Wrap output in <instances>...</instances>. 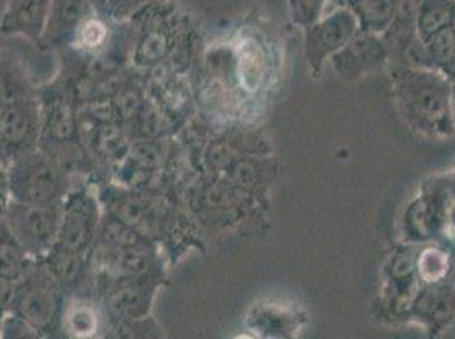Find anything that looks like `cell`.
<instances>
[{
  "instance_id": "9c48e42d",
  "label": "cell",
  "mask_w": 455,
  "mask_h": 339,
  "mask_svg": "<svg viewBox=\"0 0 455 339\" xmlns=\"http://www.w3.org/2000/svg\"><path fill=\"white\" fill-rule=\"evenodd\" d=\"M423 11V24L435 29L436 26H440L443 20L449 18V4L447 0H428Z\"/></svg>"
},
{
  "instance_id": "52a82bcc",
  "label": "cell",
  "mask_w": 455,
  "mask_h": 339,
  "mask_svg": "<svg viewBox=\"0 0 455 339\" xmlns=\"http://www.w3.org/2000/svg\"><path fill=\"white\" fill-rule=\"evenodd\" d=\"M67 322H68L70 331L76 336H91V335H94L95 327H97L94 311L84 304H76V307H72L68 311Z\"/></svg>"
},
{
  "instance_id": "277c9868",
  "label": "cell",
  "mask_w": 455,
  "mask_h": 339,
  "mask_svg": "<svg viewBox=\"0 0 455 339\" xmlns=\"http://www.w3.org/2000/svg\"><path fill=\"white\" fill-rule=\"evenodd\" d=\"M38 132V115L29 102L5 106L0 113V134L7 148H26Z\"/></svg>"
},
{
  "instance_id": "3957f363",
  "label": "cell",
  "mask_w": 455,
  "mask_h": 339,
  "mask_svg": "<svg viewBox=\"0 0 455 339\" xmlns=\"http://www.w3.org/2000/svg\"><path fill=\"white\" fill-rule=\"evenodd\" d=\"M95 221L97 216L94 206L84 197H76L63 210L58 233L60 245L76 253H82L92 241Z\"/></svg>"
},
{
  "instance_id": "5b68a950",
  "label": "cell",
  "mask_w": 455,
  "mask_h": 339,
  "mask_svg": "<svg viewBox=\"0 0 455 339\" xmlns=\"http://www.w3.org/2000/svg\"><path fill=\"white\" fill-rule=\"evenodd\" d=\"M58 305V294L53 283L39 280L28 287L18 301L20 319L35 327H46L53 318Z\"/></svg>"
},
{
  "instance_id": "8fae6325",
  "label": "cell",
  "mask_w": 455,
  "mask_h": 339,
  "mask_svg": "<svg viewBox=\"0 0 455 339\" xmlns=\"http://www.w3.org/2000/svg\"><path fill=\"white\" fill-rule=\"evenodd\" d=\"M362 11L374 20H384L393 12V0H361Z\"/></svg>"
},
{
  "instance_id": "7a4b0ae2",
  "label": "cell",
  "mask_w": 455,
  "mask_h": 339,
  "mask_svg": "<svg viewBox=\"0 0 455 339\" xmlns=\"http://www.w3.org/2000/svg\"><path fill=\"white\" fill-rule=\"evenodd\" d=\"M9 189L20 202L50 204L63 193V177L43 156H26L9 173Z\"/></svg>"
},
{
  "instance_id": "8992f818",
  "label": "cell",
  "mask_w": 455,
  "mask_h": 339,
  "mask_svg": "<svg viewBox=\"0 0 455 339\" xmlns=\"http://www.w3.org/2000/svg\"><path fill=\"white\" fill-rule=\"evenodd\" d=\"M57 253L52 256V266L53 272L61 282H72L78 273L80 268V258L78 253L60 245V249H55Z\"/></svg>"
},
{
  "instance_id": "7c38bea8",
  "label": "cell",
  "mask_w": 455,
  "mask_h": 339,
  "mask_svg": "<svg viewBox=\"0 0 455 339\" xmlns=\"http://www.w3.org/2000/svg\"><path fill=\"white\" fill-rule=\"evenodd\" d=\"M7 185H9V178L0 171V204H2V201H4V195H5V189H7Z\"/></svg>"
},
{
  "instance_id": "ba28073f",
  "label": "cell",
  "mask_w": 455,
  "mask_h": 339,
  "mask_svg": "<svg viewBox=\"0 0 455 339\" xmlns=\"http://www.w3.org/2000/svg\"><path fill=\"white\" fill-rule=\"evenodd\" d=\"M255 48L257 46L253 44L250 48H243L240 57V76L250 89L255 87L259 83V78L262 76V58Z\"/></svg>"
},
{
  "instance_id": "6da1fadb",
  "label": "cell",
  "mask_w": 455,
  "mask_h": 339,
  "mask_svg": "<svg viewBox=\"0 0 455 339\" xmlns=\"http://www.w3.org/2000/svg\"><path fill=\"white\" fill-rule=\"evenodd\" d=\"M63 210L57 202L33 204L16 201L7 209L9 229L22 248L44 249L58 238Z\"/></svg>"
},
{
  "instance_id": "30bf717a",
  "label": "cell",
  "mask_w": 455,
  "mask_h": 339,
  "mask_svg": "<svg viewBox=\"0 0 455 339\" xmlns=\"http://www.w3.org/2000/svg\"><path fill=\"white\" fill-rule=\"evenodd\" d=\"M106 39V28L99 20H89L80 29V41L87 48H97Z\"/></svg>"
}]
</instances>
